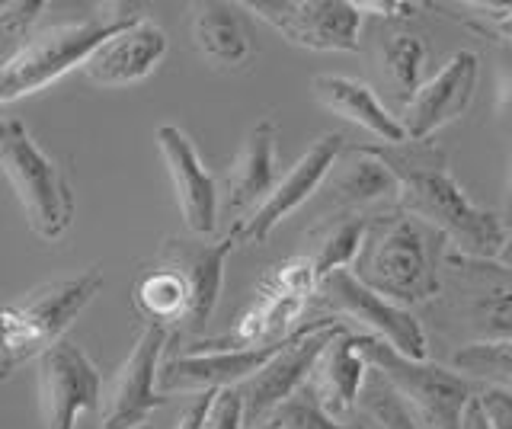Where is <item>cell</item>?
<instances>
[{
	"instance_id": "1",
	"label": "cell",
	"mask_w": 512,
	"mask_h": 429,
	"mask_svg": "<svg viewBox=\"0 0 512 429\" xmlns=\"http://www.w3.org/2000/svg\"><path fill=\"white\" fill-rule=\"evenodd\" d=\"M362 154L397 180V209L423 221L442 234L452 253L471 260H500L509 241L500 215L471 202L455 183L452 167L442 148L432 141H407V145H359Z\"/></svg>"
},
{
	"instance_id": "2",
	"label": "cell",
	"mask_w": 512,
	"mask_h": 429,
	"mask_svg": "<svg viewBox=\"0 0 512 429\" xmlns=\"http://www.w3.org/2000/svg\"><path fill=\"white\" fill-rule=\"evenodd\" d=\"M432 237L436 231L400 209L375 215L352 263V276L400 308L432 301L442 292Z\"/></svg>"
},
{
	"instance_id": "3",
	"label": "cell",
	"mask_w": 512,
	"mask_h": 429,
	"mask_svg": "<svg viewBox=\"0 0 512 429\" xmlns=\"http://www.w3.org/2000/svg\"><path fill=\"white\" fill-rule=\"evenodd\" d=\"M148 17L138 4H106L103 13L45 26L32 33L23 49L4 61L0 68V103H13L29 93H39L42 87L55 84L71 68H84L87 58L109 42L116 33Z\"/></svg>"
},
{
	"instance_id": "4",
	"label": "cell",
	"mask_w": 512,
	"mask_h": 429,
	"mask_svg": "<svg viewBox=\"0 0 512 429\" xmlns=\"http://www.w3.org/2000/svg\"><path fill=\"white\" fill-rule=\"evenodd\" d=\"M100 289H103V273L90 266L71 279L45 282L39 289L26 292L23 298L7 301L4 317H0V327H4V340H0V356H4L0 359V375L10 378L20 365L48 353Z\"/></svg>"
},
{
	"instance_id": "5",
	"label": "cell",
	"mask_w": 512,
	"mask_h": 429,
	"mask_svg": "<svg viewBox=\"0 0 512 429\" xmlns=\"http://www.w3.org/2000/svg\"><path fill=\"white\" fill-rule=\"evenodd\" d=\"M0 164L20 199L29 231L48 244L68 234L77 212L71 183L16 116H4L0 122Z\"/></svg>"
},
{
	"instance_id": "6",
	"label": "cell",
	"mask_w": 512,
	"mask_h": 429,
	"mask_svg": "<svg viewBox=\"0 0 512 429\" xmlns=\"http://www.w3.org/2000/svg\"><path fill=\"white\" fill-rule=\"evenodd\" d=\"M359 353L404 397V404L426 429H461L464 410L474 401V391L455 369L407 359L391 343L368 337V333H359Z\"/></svg>"
},
{
	"instance_id": "7",
	"label": "cell",
	"mask_w": 512,
	"mask_h": 429,
	"mask_svg": "<svg viewBox=\"0 0 512 429\" xmlns=\"http://www.w3.org/2000/svg\"><path fill=\"white\" fill-rule=\"evenodd\" d=\"M317 273L311 260L304 257H288L279 266L269 269V276L256 285V295L250 308L240 314L237 327L228 337L205 340L199 346L205 349H247V346H266L285 340L288 333L298 330L304 321L301 314L308 311L311 295H317Z\"/></svg>"
},
{
	"instance_id": "8",
	"label": "cell",
	"mask_w": 512,
	"mask_h": 429,
	"mask_svg": "<svg viewBox=\"0 0 512 429\" xmlns=\"http://www.w3.org/2000/svg\"><path fill=\"white\" fill-rule=\"evenodd\" d=\"M343 330L346 324L333 321V317H317L311 324H301L292 337H288L282 353L272 359L263 372H256L250 381L234 388L240 394V404H244V429L266 426V420L288 401V397L308 385L317 359L324 356V349L340 337Z\"/></svg>"
},
{
	"instance_id": "9",
	"label": "cell",
	"mask_w": 512,
	"mask_h": 429,
	"mask_svg": "<svg viewBox=\"0 0 512 429\" xmlns=\"http://www.w3.org/2000/svg\"><path fill=\"white\" fill-rule=\"evenodd\" d=\"M256 20L311 52H356L362 13L349 0H244Z\"/></svg>"
},
{
	"instance_id": "10",
	"label": "cell",
	"mask_w": 512,
	"mask_h": 429,
	"mask_svg": "<svg viewBox=\"0 0 512 429\" xmlns=\"http://www.w3.org/2000/svg\"><path fill=\"white\" fill-rule=\"evenodd\" d=\"M320 305H327L333 314L349 317L368 330V337H378L384 343H391L400 356L426 362L429 359V343L420 321L407 311L394 305V301L381 298L368 285H362L352 269H336V273L324 276L317 285Z\"/></svg>"
},
{
	"instance_id": "11",
	"label": "cell",
	"mask_w": 512,
	"mask_h": 429,
	"mask_svg": "<svg viewBox=\"0 0 512 429\" xmlns=\"http://www.w3.org/2000/svg\"><path fill=\"white\" fill-rule=\"evenodd\" d=\"M42 429H77V420L96 407L103 375L74 340H58L36 359Z\"/></svg>"
},
{
	"instance_id": "12",
	"label": "cell",
	"mask_w": 512,
	"mask_h": 429,
	"mask_svg": "<svg viewBox=\"0 0 512 429\" xmlns=\"http://www.w3.org/2000/svg\"><path fill=\"white\" fill-rule=\"evenodd\" d=\"M346 151V135L343 132H324L314 145L304 151L295 167H288L285 177L276 183V189L256 205L253 212L244 218H237V225L231 228L237 234L240 244H266V237L276 231V225L301 209L320 186H324L327 173L333 170L336 157Z\"/></svg>"
},
{
	"instance_id": "13",
	"label": "cell",
	"mask_w": 512,
	"mask_h": 429,
	"mask_svg": "<svg viewBox=\"0 0 512 429\" xmlns=\"http://www.w3.org/2000/svg\"><path fill=\"white\" fill-rule=\"evenodd\" d=\"M173 333L167 327L148 324L141 330L138 343L132 346L128 359L119 365L116 378L109 381L103 401V423L100 429H135L148 423V417L167 404V397L157 391L160 385V356Z\"/></svg>"
},
{
	"instance_id": "14",
	"label": "cell",
	"mask_w": 512,
	"mask_h": 429,
	"mask_svg": "<svg viewBox=\"0 0 512 429\" xmlns=\"http://www.w3.org/2000/svg\"><path fill=\"white\" fill-rule=\"evenodd\" d=\"M288 337L266 346H247V349H186V353L164 362V369H160V388L199 391V394L240 388L282 353Z\"/></svg>"
},
{
	"instance_id": "15",
	"label": "cell",
	"mask_w": 512,
	"mask_h": 429,
	"mask_svg": "<svg viewBox=\"0 0 512 429\" xmlns=\"http://www.w3.org/2000/svg\"><path fill=\"white\" fill-rule=\"evenodd\" d=\"M477 71H480V58L471 49H461L448 58L436 71V77H429V81L404 103L400 125L407 129V138L429 141L432 132H439L442 125L464 116V109L474 100Z\"/></svg>"
},
{
	"instance_id": "16",
	"label": "cell",
	"mask_w": 512,
	"mask_h": 429,
	"mask_svg": "<svg viewBox=\"0 0 512 429\" xmlns=\"http://www.w3.org/2000/svg\"><path fill=\"white\" fill-rule=\"evenodd\" d=\"M154 141H157L160 154H164V164H167L173 193H176V205H180V212H183V225L196 237H208L218 225V205H221L218 202L221 189H218L215 177L205 170L196 145H192L183 129H176V125H160Z\"/></svg>"
},
{
	"instance_id": "17",
	"label": "cell",
	"mask_w": 512,
	"mask_h": 429,
	"mask_svg": "<svg viewBox=\"0 0 512 429\" xmlns=\"http://www.w3.org/2000/svg\"><path fill=\"white\" fill-rule=\"evenodd\" d=\"M164 55L167 33L151 17H141L87 58L84 77L93 87H128L154 74Z\"/></svg>"
},
{
	"instance_id": "18",
	"label": "cell",
	"mask_w": 512,
	"mask_h": 429,
	"mask_svg": "<svg viewBox=\"0 0 512 429\" xmlns=\"http://www.w3.org/2000/svg\"><path fill=\"white\" fill-rule=\"evenodd\" d=\"M237 234L231 231L228 237H221L215 244H202V241H186V237H170V241L160 247L157 260L170 263L176 273L183 276L189 285V298H192V327H199L208 321L221 298V285H224V263H228L231 250L237 247Z\"/></svg>"
},
{
	"instance_id": "19",
	"label": "cell",
	"mask_w": 512,
	"mask_h": 429,
	"mask_svg": "<svg viewBox=\"0 0 512 429\" xmlns=\"http://www.w3.org/2000/svg\"><path fill=\"white\" fill-rule=\"evenodd\" d=\"M276 145H279L276 119L256 122L247 132L244 145H240L228 173L221 177L224 209L228 212L250 209L253 212L256 205L276 189V183H279V177H276Z\"/></svg>"
},
{
	"instance_id": "20",
	"label": "cell",
	"mask_w": 512,
	"mask_h": 429,
	"mask_svg": "<svg viewBox=\"0 0 512 429\" xmlns=\"http://www.w3.org/2000/svg\"><path fill=\"white\" fill-rule=\"evenodd\" d=\"M311 93L314 100L330 109L333 116H340L359 129L372 132L381 145H407V129L400 125L397 116H391L375 97V90L359 77L346 74H317L311 77Z\"/></svg>"
},
{
	"instance_id": "21",
	"label": "cell",
	"mask_w": 512,
	"mask_h": 429,
	"mask_svg": "<svg viewBox=\"0 0 512 429\" xmlns=\"http://www.w3.org/2000/svg\"><path fill=\"white\" fill-rule=\"evenodd\" d=\"M365 369H368V362L359 353V333H352L346 327L340 337L324 349V356L317 359L311 372V388L317 394L320 407H324L330 417L346 420L349 413L356 410L362 397Z\"/></svg>"
},
{
	"instance_id": "22",
	"label": "cell",
	"mask_w": 512,
	"mask_h": 429,
	"mask_svg": "<svg viewBox=\"0 0 512 429\" xmlns=\"http://www.w3.org/2000/svg\"><path fill=\"white\" fill-rule=\"evenodd\" d=\"M192 42H196L199 55L221 71H240L253 58V42L244 23L237 20L234 7L215 4V0L192 4Z\"/></svg>"
},
{
	"instance_id": "23",
	"label": "cell",
	"mask_w": 512,
	"mask_h": 429,
	"mask_svg": "<svg viewBox=\"0 0 512 429\" xmlns=\"http://www.w3.org/2000/svg\"><path fill=\"white\" fill-rule=\"evenodd\" d=\"M132 305L138 308L141 317H148V324L167 327L170 333L192 327L189 285L170 263L157 257L151 266H144L138 279L132 282Z\"/></svg>"
},
{
	"instance_id": "24",
	"label": "cell",
	"mask_w": 512,
	"mask_h": 429,
	"mask_svg": "<svg viewBox=\"0 0 512 429\" xmlns=\"http://www.w3.org/2000/svg\"><path fill=\"white\" fill-rule=\"evenodd\" d=\"M365 231H368V218L359 212H343L336 218H327L324 225H317L308 237V253H304L311 260L317 279L356 263Z\"/></svg>"
},
{
	"instance_id": "25",
	"label": "cell",
	"mask_w": 512,
	"mask_h": 429,
	"mask_svg": "<svg viewBox=\"0 0 512 429\" xmlns=\"http://www.w3.org/2000/svg\"><path fill=\"white\" fill-rule=\"evenodd\" d=\"M493 279V289L484 292L471 308V327L477 330L480 343L512 340V276L503 263L484 260Z\"/></svg>"
},
{
	"instance_id": "26",
	"label": "cell",
	"mask_w": 512,
	"mask_h": 429,
	"mask_svg": "<svg viewBox=\"0 0 512 429\" xmlns=\"http://www.w3.org/2000/svg\"><path fill=\"white\" fill-rule=\"evenodd\" d=\"M356 154V164H349L340 177L333 180L330 193L336 196V202L346 205L349 212H356V205L362 202H375L381 196H394L397 199V180L384 170L375 157L362 154L359 148H349Z\"/></svg>"
},
{
	"instance_id": "27",
	"label": "cell",
	"mask_w": 512,
	"mask_h": 429,
	"mask_svg": "<svg viewBox=\"0 0 512 429\" xmlns=\"http://www.w3.org/2000/svg\"><path fill=\"white\" fill-rule=\"evenodd\" d=\"M378 61L381 71L388 74V81L397 93H413L420 90V74L426 65V42L423 36L413 33H384L378 39ZM407 97V100H410Z\"/></svg>"
},
{
	"instance_id": "28",
	"label": "cell",
	"mask_w": 512,
	"mask_h": 429,
	"mask_svg": "<svg viewBox=\"0 0 512 429\" xmlns=\"http://www.w3.org/2000/svg\"><path fill=\"white\" fill-rule=\"evenodd\" d=\"M266 426L272 429H372V426H356V423L330 417V413L320 407L311 381L288 397V401L266 420Z\"/></svg>"
},
{
	"instance_id": "29",
	"label": "cell",
	"mask_w": 512,
	"mask_h": 429,
	"mask_svg": "<svg viewBox=\"0 0 512 429\" xmlns=\"http://www.w3.org/2000/svg\"><path fill=\"white\" fill-rule=\"evenodd\" d=\"M452 369L464 372L471 378H487L500 381V385H512V340H496V343H468L452 356Z\"/></svg>"
},
{
	"instance_id": "30",
	"label": "cell",
	"mask_w": 512,
	"mask_h": 429,
	"mask_svg": "<svg viewBox=\"0 0 512 429\" xmlns=\"http://www.w3.org/2000/svg\"><path fill=\"white\" fill-rule=\"evenodd\" d=\"M362 404H365L368 417H372L381 429H423L420 420L413 417V410L404 404V397H400L381 375H375L365 385Z\"/></svg>"
},
{
	"instance_id": "31",
	"label": "cell",
	"mask_w": 512,
	"mask_h": 429,
	"mask_svg": "<svg viewBox=\"0 0 512 429\" xmlns=\"http://www.w3.org/2000/svg\"><path fill=\"white\" fill-rule=\"evenodd\" d=\"M45 10L42 0H7L0 4V45H4V61L23 49V42L32 36L29 29Z\"/></svg>"
},
{
	"instance_id": "32",
	"label": "cell",
	"mask_w": 512,
	"mask_h": 429,
	"mask_svg": "<svg viewBox=\"0 0 512 429\" xmlns=\"http://www.w3.org/2000/svg\"><path fill=\"white\" fill-rule=\"evenodd\" d=\"M471 10H480V20H464V26L480 36H490L512 49V4H468Z\"/></svg>"
},
{
	"instance_id": "33",
	"label": "cell",
	"mask_w": 512,
	"mask_h": 429,
	"mask_svg": "<svg viewBox=\"0 0 512 429\" xmlns=\"http://www.w3.org/2000/svg\"><path fill=\"white\" fill-rule=\"evenodd\" d=\"M205 429H244V404L234 388L215 391L212 410L205 417Z\"/></svg>"
},
{
	"instance_id": "34",
	"label": "cell",
	"mask_w": 512,
	"mask_h": 429,
	"mask_svg": "<svg viewBox=\"0 0 512 429\" xmlns=\"http://www.w3.org/2000/svg\"><path fill=\"white\" fill-rule=\"evenodd\" d=\"M480 404H484L493 429H512V394L506 388L480 391Z\"/></svg>"
},
{
	"instance_id": "35",
	"label": "cell",
	"mask_w": 512,
	"mask_h": 429,
	"mask_svg": "<svg viewBox=\"0 0 512 429\" xmlns=\"http://www.w3.org/2000/svg\"><path fill=\"white\" fill-rule=\"evenodd\" d=\"M359 13H375V17H384V20H410L416 17L420 10H426L423 4H404V0H359L356 4Z\"/></svg>"
},
{
	"instance_id": "36",
	"label": "cell",
	"mask_w": 512,
	"mask_h": 429,
	"mask_svg": "<svg viewBox=\"0 0 512 429\" xmlns=\"http://www.w3.org/2000/svg\"><path fill=\"white\" fill-rule=\"evenodd\" d=\"M212 401H215V391L196 394V401L183 410L180 423H176L173 429H205V417H208V410H212Z\"/></svg>"
},
{
	"instance_id": "37",
	"label": "cell",
	"mask_w": 512,
	"mask_h": 429,
	"mask_svg": "<svg viewBox=\"0 0 512 429\" xmlns=\"http://www.w3.org/2000/svg\"><path fill=\"white\" fill-rule=\"evenodd\" d=\"M496 113L512 119V49L503 52V68H500V93H496Z\"/></svg>"
},
{
	"instance_id": "38",
	"label": "cell",
	"mask_w": 512,
	"mask_h": 429,
	"mask_svg": "<svg viewBox=\"0 0 512 429\" xmlns=\"http://www.w3.org/2000/svg\"><path fill=\"white\" fill-rule=\"evenodd\" d=\"M461 429H493V423H490V417H487L484 404H480V394H474V401L468 404V410H464Z\"/></svg>"
},
{
	"instance_id": "39",
	"label": "cell",
	"mask_w": 512,
	"mask_h": 429,
	"mask_svg": "<svg viewBox=\"0 0 512 429\" xmlns=\"http://www.w3.org/2000/svg\"><path fill=\"white\" fill-rule=\"evenodd\" d=\"M496 263H503V266H509V269H512V237H509V241H506V247H503L500 260H496Z\"/></svg>"
},
{
	"instance_id": "40",
	"label": "cell",
	"mask_w": 512,
	"mask_h": 429,
	"mask_svg": "<svg viewBox=\"0 0 512 429\" xmlns=\"http://www.w3.org/2000/svg\"><path fill=\"white\" fill-rule=\"evenodd\" d=\"M506 225L512 228V173H509V205H506Z\"/></svg>"
},
{
	"instance_id": "41",
	"label": "cell",
	"mask_w": 512,
	"mask_h": 429,
	"mask_svg": "<svg viewBox=\"0 0 512 429\" xmlns=\"http://www.w3.org/2000/svg\"><path fill=\"white\" fill-rule=\"evenodd\" d=\"M135 429H154V423H141V426H135Z\"/></svg>"
},
{
	"instance_id": "42",
	"label": "cell",
	"mask_w": 512,
	"mask_h": 429,
	"mask_svg": "<svg viewBox=\"0 0 512 429\" xmlns=\"http://www.w3.org/2000/svg\"><path fill=\"white\" fill-rule=\"evenodd\" d=\"M260 429H272V426H260Z\"/></svg>"
},
{
	"instance_id": "43",
	"label": "cell",
	"mask_w": 512,
	"mask_h": 429,
	"mask_svg": "<svg viewBox=\"0 0 512 429\" xmlns=\"http://www.w3.org/2000/svg\"><path fill=\"white\" fill-rule=\"evenodd\" d=\"M506 269H509V266H506ZM509 276H512V269H509Z\"/></svg>"
}]
</instances>
